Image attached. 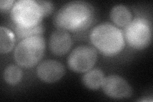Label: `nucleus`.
<instances>
[{
	"label": "nucleus",
	"mask_w": 153,
	"mask_h": 102,
	"mask_svg": "<svg viewBox=\"0 0 153 102\" xmlns=\"http://www.w3.org/2000/svg\"><path fill=\"white\" fill-rule=\"evenodd\" d=\"M14 31L19 38L25 39V38L33 36L42 35V34L44 32V26L42 23L35 27L31 28H25L14 26Z\"/></svg>",
	"instance_id": "14"
},
{
	"label": "nucleus",
	"mask_w": 153,
	"mask_h": 102,
	"mask_svg": "<svg viewBox=\"0 0 153 102\" xmlns=\"http://www.w3.org/2000/svg\"><path fill=\"white\" fill-rule=\"evenodd\" d=\"M65 73L64 66L59 61L47 60L40 63L36 68V75L41 80L53 83L61 79Z\"/></svg>",
	"instance_id": "8"
},
{
	"label": "nucleus",
	"mask_w": 153,
	"mask_h": 102,
	"mask_svg": "<svg viewBox=\"0 0 153 102\" xmlns=\"http://www.w3.org/2000/svg\"><path fill=\"white\" fill-rule=\"evenodd\" d=\"M102 87L105 95L116 100L129 98L133 93L131 87L128 82L117 75L105 77Z\"/></svg>",
	"instance_id": "7"
},
{
	"label": "nucleus",
	"mask_w": 153,
	"mask_h": 102,
	"mask_svg": "<svg viewBox=\"0 0 153 102\" xmlns=\"http://www.w3.org/2000/svg\"><path fill=\"white\" fill-rule=\"evenodd\" d=\"M10 17L14 26L31 28L41 23L43 16L36 1L19 0L12 7Z\"/></svg>",
	"instance_id": "4"
},
{
	"label": "nucleus",
	"mask_w": 153,
	"mask_h": 102,
	"mask_svg": "<svg viewBox=\"0 0 153 102\" xmlns=\"http://www.w3.org/2000/svg\"><path fill=\"white\" fill-rule=\"evenodd\" d=\"M104 79L102 70L98 68L91 69L85 72L82 77V82L86 87L90 89H98L102 87Z\"/></svg>",
	"instance_id": "11"
},
{
	"label": "nucleus",
	"mask_w": 153,
	"mask_h": 102,
	"mask_svg": "<svg viewBox=\"0 0 153 102\" xmlns=\"http://www.w3.org/2000/svg\"><path fill=\"white\" fill-rule=\"evenodd\" d=\"M93 16L91 4L83 1H73L64 4L55 13L53 22L57 29L76 31L88 26Z\"/></svg>",
	"instance_id": "1"
},
{
	"label": "nucleus",
	"mask_w": 153,
	"mask_h": 102,
	"mask_svg": "<svg viewBox=\"0 0 153 102\" xmlns=\"http://www.w3.org/2000/svg\"><path fill=\"white\" fill-rule=\"evenodd\" d=\"M97 61V52L89 45H80L70 52L68 57L70 69L75 72L84 73L92 69Z\"/></svg>",
	"instance_id": "6"
},
{
	"label": "nucleus",
	"mask_w": 153,
	"mask_h": 102,
	"mask_svg": "<svg viewBox=\"0 0 153 102\" xmlns=\"http://www.w3.org/2000/svg\"><path fill=\"white\" fill-rule=\"evenodd\" d=\"M36 2L39 4L41 8L43 17L49 16L54 10V4L49 1H43V0H37Z\"/></svg>",
	"instance_id": "15"
},
{
	"label": "nucleus",
	"mask_w": 153,
	"mask_h": 102,
	"mask_svg": "<svg viewBox=\"0 0 153 102\" xmlns=\"http://www.w3.org/2000/svg\"><path fill=\"white\" fill-rule=\"evenodd\" d=\"M15 1L13 0H1L0 1V9L1 11L7 10L13 7Z\"/></svg>",
	"instance_id": "16"
},
{
	"label": "nucleus",
	"mask_w": 153,
	"mask_h": 102,
	"mask_svg": "<svg viewBox=\"0 0 153 102\" xmlns=\"http://www.w3.org/2000/svg\"><path fill=\"white\" fill-rule=\"evenodd\" d=\"M22 77V72L19 66L15 65H10L4 69L3 77L4 80L10 85H16L21 81Z\"/></svg>",
	"instance_id": "13"
},
{
	"label": "nucleus",
	"mask_w": 153,
	"mask_h": 102,
	"mask_svg": "<svg viewBox=\"0 0 153 102\" xmlns=\"http://www.w3.org/2000/svg\"><path fill=\"white\" fill-rule=\"evenodd\" d=\"M112 22L120 27H125L132 19V14L130 9L123 4L114 6L110 12Z\"/></svg>",
	"instance_id": "10"
},
{
	"label": "nucleus",
	"mask_w": 153,
	"mask_h": 102,
	"mask_svg": "<svg viewBox=\"0 0 153 102\" xmlns=\"http://www.w3.org/2000/svg\"><path fill=\"white\" fill-rule=\"evenodd\" d=\"M123 36L131 47L143 49L149 45L152 40L151 24L145 18H135L124 28Z\"/></svg>",
	"instance_id": "5"
},
{
	"label": "nucleus",
	"mask_w": 153,
	"mask_h": 102,
	"mask_svg": "<svg viewBox=\"0 0 153 102\" xmlns=\"http://www.w3.org/2000/svg\"><path fill=\"white\" fill-rule=\"evenodd\" d=\"M72 45L70 34L66 30L57 29L51 33L49 40L51 51L57 56H63L68 52Z\"/></svg>",
	"instance_id": "9"
},
{
	"label": "nucleus",
	"mask_w": 153,
	"mask_h": 102,
	"mask_svg": "<svg viewBox=\"0 0 153 102\" xmlns=\"http://www.w3.org/2000/svg\"><path fill=\"white\" fill-rule=\"evenodd\" d=\"M14 45V36L8 28L1 26L0 27V52L1 54L11 51Z\"/></svg>",
	"instance_id": "12"
},
{
	"label": "nucleus",
	"mask_w": 153,
	"mask_h": 102,
	"mask_svg": "<svg viewBox=\"0 0 153 102\" xmlns=\"http://www.w3.org/2000/svg\"><path fill=\"white\" fill-rule=\"evenodd\" d=\"M93 45L105 56H112L120 52L125 45L122 31L109 22L96 26L89 35Z\"/></svg>",
	"instance_id": "2"
},
{
	"label": "nucleus",
	"mask_w": 153,
	"mask_h": 102,
	"mask_svg": "<svg viewBox=\"0 0 153 102\" xmlns=\"http://www.w3.org/2000/svg\"><path fill=\"white\" fill-rule=\"evenodd\" d=\"M45 42L42 35L22 39L13 51V58L17 64L29 68L36 65L44 54Z\"/></svg>",
	"instance_id": "3"
}]
</instances>
